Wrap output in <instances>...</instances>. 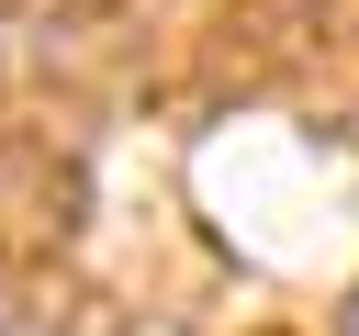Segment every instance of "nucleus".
I'll return each mask as SVG.
<instances>
[{"instance_id":"nucleus-1","label":"nucleus","mask_w":359,"mask_h":336,"mask_svg":"<svg viewBox=\"0 0 359 336\" xmlns=\"http://www.w3.org/2000/svg\"><path fill=\"white\" fill-rule=\"evenodd\" d=\"M0 336H56V325H0Z\"/></svg>"},{"instance_id":"nucleus-2","label":"nucleus","mask_w":359,"mask_h":336,"mask_svg":"<svg viewBox=\"0 0 359 336\" xmlns=\"http://www.w3.org/2000/svg\"><path fill=\"white\" fill-rule=\"evenodd\" d=\"M337 336H359V302H348V325H337Z\"/></svg>"}]
</instances>
